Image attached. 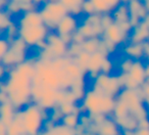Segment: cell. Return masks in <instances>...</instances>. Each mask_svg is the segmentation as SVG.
<instances>
[{"instance_id":"11","label":"cell","mask_w":149,"mask_h":135,"mask_svg":"<svg viewBox=\"0 0 149 135\" xmlns=\"http://www.w3.org/2000/svg\"><path fill=\"white\" fill-rule=\"evenodd\" d=\"M41 135H76V133H74V129L68 128L61 124L59 126H53L52 128H48Z\"/></svg>"},{"instance_id":"2","label":"cell","mask_w":149,"mask_h":135,"mask_svg":"<svg viewBox=\"0 0 149 135\" xmlns=\"http://www.w3.org/2000/svg\"><path fill=\"white\" fill-rule=\"evenodd\" d=\"M40 106L36 104H28L26 108L23 111L24 126L30 135H37L41 131L43 126V117Z\"/></svg>"},{"instance_id":"18","label":"cell","mask_w":149,"mask_h":135,"mask_svg":"<svg viewBox=\"0 0 149 135\" xmlns=\"http://www.w3.org/2000/svg\"><path fill=\"white\" fill-rule=\"evenodd\" d=\"M143 21H144L145 23H146L147 27H148V29H149V13H148V15H146V17H145V19L143 20Z\"/></svg>"},{"instance_id":"4","label":"cell","mask_w":149,"mask_h":135,"mask_svg":"<svg viewBox=\"0 0 149 135\" xmlns=\"http://www.w3.org/2000/svg\"><path fill=\"white\" fill-rule=\"evenodd\" d=\"M78 30V21L76 17L70 13L65 15L58 23L56 27V33L59 36L61 35H72Z\"/></svg>"},{"instance_id":"12","label":"cell","mask_w":149,"mask_h":135,"mask_svg":"<svg viewBox=\"0 0 149 135\" xmlns=\"http://www.w3.org/2000/svg\"><path fill=\"white\" fill-rule=\"evenodd\" d=\"M101 135H116V126L111 121H104L99 126Z\"/></svg>"},{"instance_id":"17","label":"cell","mask_w":149,"mask_h":135,"mask_svg":"<svg viewBox=\"0 0 149 135\" xmlns=\"http://www.w3.org/2000/svg\"><path fill=\"white\" fill-rule=\"evenodd\" d=\"M143 3V5H144L145 9L147 10V13H149V0H141Z\"/></svg>"},{"instance_id":"10","label":"cell","mask_w":149,"mask_h":135,"mask_svg":"<svg viewBox=\"0 0 149 135\" xmlns=\"http://www.w3.org/2000/svg\"><path fill=\"white\" fill-rule=\"evenodd\" d=\"M110 15L113 19V22L116 24L130 22V13H129L128 5L125 3H120Z\"/></svg>"},{"instance_id":"8","label":"cell","mask_w":149,"mask_h":135,"mask_svg":"<svg viewBox=\"0 0 149 135\" xmlns=\"http://www.w3.org/2000/svg\"><path fill=\"white\" fill-rule=\"evenodd\" d=\"M128 77L134 80L138 84L145 83L146 81V74H145V66H142L140 62H135L132 68L129 71Z\"/></svg>"},{"instance_id":"14","label":"cell","mask_w":149,"mask_h":135,"mask_svg":"<svg viewBox=\"0 0 149 135\" xmlns=\"http://www.w3.org/2000/svg\"><path fill=\"white\" fill-rule=\"evenodd\" d=\"M82 13H85L86 15H94V13H97L95 6L90 0H85L84 1L83 5H82Z\"/></svg>"},{"instance_id":"16","label":"cell","mask_w":149,"mask_h":135,"mask_svg":"<svg viewBox=\"0 0 149 135\" xmlns=\"http://www.w3.org/2000/svg\"><path fill=\"white\" fill-rule=\"evenodd\" d=\"M9 47H10V44L8 43V41L3 39V38H0V60L2 59L3 56L6 54Z\"/></svg>"},{"instance_id":"15","label":"cell","mask_w":149,"mask_h":135,"mask_svg":"<svg viewBox=\"0 0 149 135\" xmlns=\"http://www.w3.org/2000/svg\"><path fill=\"white\" fill-rule=\"evenodd\" d=\"M10 25V20L6 13L0 10V29H5Z\"/></svg>"},{"instance_id":"3","label":"cell","mask_w":149,"mask_h":135,"mask_svg":"<svg viewBox=\"0 0 149 135\" xmlns=\"http://www.w3.org/2000/svg\"><path fill=\"white\" fill-rule=\"evenodd\" d=\"M19 34L26 44L35 45L38 42L45 39L46 35L48 34V28L44 24L35 27L19 28Z\"/></svg>"},{"instance_id":"9","label":"cell","mask_w":149,"mask_h":135,"mask_svg":"<svg viewBox=\"0 0 149 135\" xmlns=\"http://www.w3.org/2000/svg\"><path fill=\"white\" fill-rule=\"evenodd\" d=\"M105 54L101 51H96L93 54H91L90 56L89 62H88L87 70L91 73H95L98 72L99 70H101V66L103 64L104 60H105Z\"/></svg>"},{"instance_id":"6","label":"cell","mask_w":149,"mask_h":135,"mask_svg":"<svg viewBox=\"0 0 149 135\" xmlns=\"http://www.w3.org/2000/svg\"><path fill=\"white\" fill-rule=\"evenodd\" d=\"M94 4L97 13H111L122 3L120 0H90Z\"/></svg>"},{"instance_id":"13","label":"cell","mask_w":149,"mask_h":135,"mask_svg":"<svg viewBox=\"0 0 149 135\" xmlns=\"http://www.w3.org/2000/svg\"><path fill=\"white\" fill-rule=\"evenodd\" d=\"M62 122L61 124L64 125L68 128H72V129H76L78 125V116H76L74 114H70V115H64L61 118Z\"/></svg>"},{"instance_id":"7","label":"cell","mask_w":149,"mask_h":135,"mask_svg":"<svg viewBox=\"0 0 149 135\" xmlns=\"http://www.w3.org/2000/svg\"><path fill=\"white\" fill-rule=\"evenodd\" d=\"M104 35L106 36L107 41L111 43H118L123 40V37L126 33L120 28V26L116 23H112L110 26L104 29Z\"/></svg>"},{"instance_id":"5","label":"cell","mask_w":149,"mask_h":135,"mask_svg":"<svg viewBox=\"0 0 149 135\" xmlns=\"http://www.w3.org/2000/svg\"><path fill=\"white\" fill-rule=\"evenodd\" d=\"M43 24L44 23L41 17V15H40L39 11L35 10V9L24 13L19 21V28L35 27V26H40V25H43Z\"/></svg>"},{"instance_id":"1","label":"cell","mask_w":149,"mask_h":135,"mask_svg":"<svg viewBox=\"0 0 149 135\" xmlns=\"http://www.w3.org/2000/svg\"><path fill=\"white\" fill-rule=\"evenodd\" d=\"M41 15L43 23L48 29H56L58 23L68 11L59 0H46L38 10Z\"/></svg>"}]
</instances>
